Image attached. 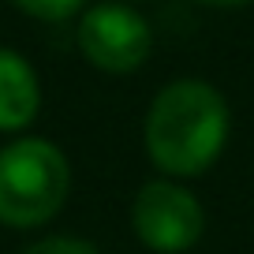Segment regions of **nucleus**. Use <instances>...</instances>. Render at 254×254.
<instances>
[{"mask_svg":"<svg viewBox=\"0 0 254 254\" xmlns=\"http://www.w3.org/2000/svg\"><path fill=\"white\" fill-rule=\"evenodd\" d=\"M79 49L97 71L131 75L146 64L153 34L131 4H94L79 23Z\"/></svg>","mask_w":254,"mask_h":254,"instance_id":"obj_4","label":"nucleus"},{"mask_svg":"<svg viewBox=\"0 0 254 254\" xmlns=\"http://www.w3.org/2000/svg\"><path fill=\"white\" fill-rule=\"evenodd\" d=\"M15 8H23L26 15L45 19V23H60V19H71L75 11L86 4V0H11Z\"/></svg>","mask_w":254,"mask_h":254,"instance_id":"obj_6","label":"nucleus"},{"mask_svg":"<svg viewBox=\"0 0 254 254\" xmlns=\"http://www.w3.org/2000/svg\"><path fill=\"white\" fill-rule=\"evenodd\" d=\"M23 254H101V251L94 243H86V239H75V236H49V239L30 243Z\"/></svg>","mask_w":254,"mask_h":254,"instance_id":"obj_7","label":"nucleus"},{"mask_svg":"<svg viewBox=\"0 0 254 254\" xmlns=\"http://www.w3.org/2000/svg\"><path fill=\"white\" fill-rule=\"evenodd\" d=\"M131 228H135L138 243L150 247L153 254H183L206 232V209L190 187L161 176L135 190Z\"/></svg>","mask_w":254,"mask_h":254,"instance_id":"obj_3","label":"nucleus"},{"mask_svg":"<svg viewBox=\"0 0 254 254\" xmlns=\"http://www.w3.org/2000/svg\"><path fill=\"white\" fill-rule=\"evenodd\" d=\"M71 190V165L49 138H15L0 150V224L38 228Z\"/></svg>","mask_w":254,"mask_h":254,"instance_id":"obj_2","label":"nucleus"},{"mask_svg":"<svg viewBox=\"0 0 254 254\" xmlns=\"http://www.w3.org/2000/svg\"><path fill=\"white\" fill-rule=\"evenodd\" d=\"M41 109L34 67L11 49H0V131H23Z\"/></svg>","mask_w":254,"mask_h":254,"instance_id":"obj_5","label":"nucleus"},{"mask_svg":"<svg viewBox=\"0 0 254 254\" xmlns=\"http://www.w3.org/2000/svg\"><path fill=\"white\" fill-rule=\"evenodd\" d=\"M198 4H206V8H247L254 0H198Z\"/></svg>","mask_w":254,"mask_h":254,"instance_id":"obj_8","label":"nucleus"},{"mask_svg":"<svg viewBox=\"0 0 254 254\" xmlns=\"http://www.w3.org/2000/svg\"><path fill=\"white\" fill-rule=\"evenodd\" d=\"M232 112L217 86L202 79H176L153 97L142 142L150 161L168 176H202L228 142Z\"/></svg>","mask_w":254,"mask_h":254,"instance_id":"obj_1","label":"nucleus"}]
</instances>
